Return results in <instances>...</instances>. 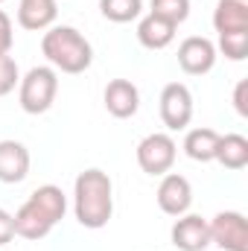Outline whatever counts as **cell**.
Returning a JSON list of instances; mask_svg holds the SVG:
<instances>
[{
    "label": "cell",
    "instance_id": "cell-17",
    "mask_svg": "<svg viewBox=\"0 0 248 251\" xmlns=\"http://www.w3.org/2000/svg\"><path fill=\"white\" fill-rule=\"evenodd\" d=\"M216 161L225 170H246L248 167V137L243 134H222L216 146Z\"/></svg>",
    "mask_w": 248,
    "mask_h": 251
},
{
    "label": "cell",
    "instance_id": "cell-23",
    "mask_svg": "<svg viewBox=\"0 0 248 251\" xmlns=\"http://www.w3.org/2000/svg\"><path fill=\"white\" fill-rule=\"evenodd\" d=\"M12 41H15V35H12V21H9V15L0 9V56H9Z\"/></svg>",
    "mask_w": 248,
    "mask_h": 251
},
{
    "label": "cell",
    "instance_id": "cell-16",
    "mask_svg": "<svg viewBox=\"0 0 248 251\" xmlns=\"http://www.w3.org/2000/svg\"><path fill=\"white\" fill-rule=\"evenodd\" d=\"M219 131L207 128V126H198V128H190L184 137V155L196 164H210L216 161V146H219Z\"/></svg>",
    "mask_w": 248,
    "mask_h": 251
},
{
    "label": "cell",
    "instance_id": "cell-15",
    "mask_svg": "<svg viewBox=\"0 0 248 251\" xmlns=\"http://www.w3.org/2000/svg\"><path fill=\"white\" fill-rule=\"evenodd\" d=\"M213 26L219 35L248 32V0H219L213 9Z\"/></svg>",
    "mask_w": 248,
    "mask_h": 251
},
{
    "label": "cell",
    "instance_id": "cell-7",
    "mask_svg": "<svg viewBox=\"0 0 248 251\" xmlns=\"http://www.w3.org/2000/svg\"><path fill=\"white\" fill-rule=\"evenodd\" d=\"M161 120L170 131H184L193 120V94L184 82H170L161 91Z\"/></svg>",
    "mask_w": 248,
    "mask_h": 251
},
{
    "label": "cell",
    "instance_id": "cell-3",
    "mask_svg": "<svg viewBox=\"0 0 248 251\" xmlns=\"http://www.w3.org/2000/svg\"><path fill=\"white\" fill-rule=\"evenodd\" d=\"M41 53L53 70L62 73H85L94 64V47L76 26H50L41 38Z\"/></svg>",
    "mask_w": 248,
    "mask_h": 251
},
{
    "label": "cell",
    "instance_id": "cell-24",
    "mask_svg": "<svg viewBox=\"0 0 248 251\" xmlns=\"http://www.w3.org/2000/svg\"><path fill=\"white\" fill-rule=\"evenodd\" d=\"M234 108L240 117H248V79H240L234 88Z\"/></svg>",
    "mask_w": 248,
    "mask_h": 251
},
{
    "label": "cell",
    "instance_id": "cell-13",
    "mask_svg": "<svg viewBox=\"0 0 248 251\" xmlns=\"http://www.w3.org/2000/svg\"><path fill=\"white\" fill-rule=\"evenodd\" d=\"M56 0H21L18 3V26L29 29V32H41L50 29L56 24Z\"/></svg>",
    "mask_w": 248,
    "mask_h": 251
},
{
    "label": "cell",
    "instance_id": "cell-9",
    "mask_svg": "<svg viewBox=\"0 0 248 251\" xmlns=\"http://www.w3.org/2000/svg\"><path fill=\"white\" fill-rule=\"evenodd\" d=\"M155 199L167 216H184V213H190V204H193V184L178 173H167V176H161Z\"/></svg>",
    "mask_w": 248,
    "mask_h": 251
},
{
    "label": "cell",
    "instance_id": "cell-6",
    "mask_svg": "<svg viewBox=\"0 0 248 251\" xmlns=\"http://www.w3.org/2000/svg\"><path fill=\"white\" fill-rule=\"evenodd\" d=\"M210 246L222 251H248V222L240 210H219L210 222Z\"/></svg>",
    "mask_w": 248,
    "mask_h": 251
},
{
    "label": "cell",
    "instance_id": "cell-11",
    "mask_svg": "<svg viewBox=\"0 0 248 251\" xmlns=\"http://www.w3.org/2000/svg\"><path fill=\"white\" fill-rule=\"evenodd\" d=\"M102 102H105V111L117 120H128L137 114L140 108V91L134 82L128 79H111L105 85V94H102Z\"/></svg>",
    "mask_w": 248,
    "mask_h": 251
},
{
    "label": "cell",
    "instance_id": "cell-26",
    "mask_svg": "<svg viewBox=\"0 0 248 251\" xmlns=\"http://www.w3.org/2000/svg\"><path fill=\"white\" fill-rule=\"evenodd\" d=\"M0 251H6V249H0Z\"/></svg>",
    "mask_w": 248,
    "mask_h": 251
},
{
    "label": "cell",
    "instance_id": "cell-20",
    "mask_svg": "<svg viewBox=\"0 0 248 251\" xmlns=\"http://www.w3.org/2000/svg\"><path fill=\"white\" fill-rule=\"evenodd\" d=\"M225 59L231 62H243L248 56V32H228V35H219V47Z\"/></svg>",
    "mask_w": 248,
    "mask_h": 251
},
{
    "label": "cell",
    "instance_id": "cell-14",
    "mask_svg": "<svg viewBox=\"0 0 248 251\" xmlns=\"http://www.w3.org/2000/svg\"><path fill=\"white\" fill-rule=\"evenodd\" d=\"M175 24L158 18V15H146L137 21V41L146 47V50H164L175 41Z\"/></svg>",
    "mask_w": 248,
    "mask_h": 251
},
{
    "label": "cell",
    "instance_id": "cell-19",
    "mask_svg": "<svg viewBox=\"0 0 248 251\" xmlns=\"http://www.w3.org/2000/svg\"><path fill=\"white\" fill-rule=\"evenodd\" d=\"M149 6H152L149 15H158V18H164L175 26L190 18V0H152Z\"/></svg>",
    "mask_w": 248,
    "mask_h": 251
},
{
    "label": "cell",
    "instance_id": "cell-12",
    "mask_svg": "<svg viewBox=\"0 0 248 251\" xmlns=\"http://www.w3.org/2000/svg\"><path fill=\"white\" fill-rule=\"evenodd\" d=\"M29 149L21 140H0V181L3 184H21L29 176Z\"/></svg>",
    "mask_w": 248,
    "mask_h": 251
},
{
    "label": "cell",
    "instance_id": "cell-2",
    "mask_svg": "<svg viewBox=\"0 0 248 251\" xmlns=\"http://www.w3.org/2000/svg\"><path fill=\"white\" fill-rule=\"evenodd\" d=\"M67 213V196L56 184H41L29 193V199L18 207L15 216V237L24 240H44Z\"/></svg>",
    "mask_w": 248,
    "mask_h": 251
},
{
    "label": "cell",
    "instance_id": "cell-18",
    "mask_svg": "<svg viewBox=\"0 0 248 251\" xmlns=\"http://www.w3.org/2000/svg\"><path fill=\"white\" fill-rule=\"evenodd\" d=\"M99 12L111 24H131L143 12V0H99Z\"/></svg>",
    "mask_w": 248,
    "mask_h": 251
},
{
    "label": "cell",
    "instance_id": "cell-5",
    "mask_svg": "<svg viewBox=\"0 0 248 251\" xmlns=\"http://www.w3.org/2000/svg\"><path fill=\"white\" fill-rule=\"evenodd\" d=\"M134 155H137V167L146 176H167L173 170V164H175L178 146L167 131H152L137 143Z\"/></svg>",
    "mask_w": 248,
    "mask_h": 251
},
{
    "label": "cell",
    "instance_id": "cell-21",
    "mask_svg": "<svg viewBox=\"0 0 248 251\" xmlns=\"http://www.w3.org/2000/svg\"><path fill=\"white\" fill-rule=\"evenodd\" d=\"M21 82V70H18V62L12 56H0V97L12 94Z\"/></svg>",
    "mask_w": 248,
    "mask_h": 251
},
{
    "label": "cell",
    "instance_id": "cell-4",
    "mask_svg": "<svg viewBox=\"0 0 248 251\" xmlns=\"http://www.w3.org/2000/svg\"><path fill=\"white\" fill-rule=\"evenodd\" d=\"M59 94V73L50 64H38L29 67L26 76H21L18 82V102L26 114H44L53 108Z\"/></svg>",
    "mask_w": 248,
    "mask_h": 251
},
{
    "label": "cell",
    "instance_id": "cell-10",
    "mask_svg": "<svg viewBox=\"0 0 248 251\" xmlns=\"http://www.w3.org/2000/svg\"><path fill=\"white\" fill-rule=\"evenodd\" d=\"M170 240L178 251H204L210 246V225L207 219H201L198 213H184L175 216Z\"/></svg>",
    "mask_w": 248,
    "mask_h": 251
},
{
    "label": "cell",
    "instance_id": "cell-8",
    "mask_svg": "<svg viewBox=\"0 0 248 251\" xmlns=\"http://www.w3.org/2000/svg\"><path fill=\"white\" fill-rule=\"evenodd\" d=\"M216 44L204 35H190L178 44V67L184 70L187 76H204L213 70L216 64Z\"/></svg>",
    "mask_w": 248,
    "mask_h": 251
},
{
    "label": "cell",
    "instance_id": "cell-22",
    "mask_svg": "<svg viewBox=\"0 0 248 251\" xmlns=\"http://www.w3.org/2000/svg\"><path fill=\"white\" fill-rule=\"evenodd\" d=\"M15 240V216L0 207V249H6Z\"/></svg>",
    "mask_w": 248,
    "mask_h": 251
},
{
    "label": "cell",
    "instance_id": "cell-25",
    "mask_svg": "<svg viewBox=\"0 0 248 251\" xmlns=\"http://www.w3.org/2000/svg\"><path fill=\"white\" fill-rule=\"evenodd\" d=\"M0 3H6V0H0Z\"/></svg>",
    "mask_w": 248,
    "mask_h": 251
},
{
    "label": "cell",
    "instance_id": "cell-1",
    "mask_svg": "<svg viewBox=\"0 0 248 251\" xmlns=\"http://www.w3.org/2000/svg\"><path fill=\"white\" fill-rule=\"evenodd\" d=\"M73 213L76 222L88 231H99L114 216V184L111 176L91 167L73 181Z\"/></svg>",
    "mask_w": 248,
    "mask_h": 251
}]
</instances>
